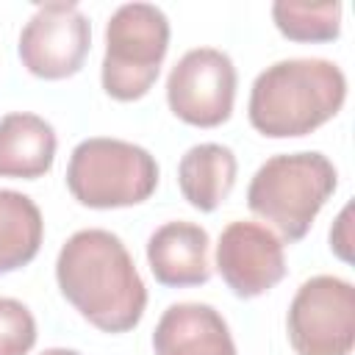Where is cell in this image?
<instances>
[{"mask_svg": "<svg viewBox=\"0 0 355 355\" xmlns=\"http://www.w3.org/2000/svg\"><path fill=\"white\" fill-rule=\"evenodd\" d=\"M55 280L67 302L103 333H128L144 316V280L111 230L72 233L55 258Z\"/></svg>", "mask_w": 355, "mask_h": 355, "instance_id": "cell-1", "label": "cell"}, {"mask_svg": "<svg viewBox=\"0 0 355 355\" xmlns=\"http://www.w3.org/2000/svg\"><path fill=\"white\" fill-rule=\"evenodd\" d=\"M347 100V78L327 58H283L250 89V125L269 139L308 136L333 119Z\"/></svg>", "mask_w": 355, "mask_h": 355, "instance_id": "cell-2", "label": "cell"}, {"mask_svg": "<svg viewBox=\"0 0 355 355\" xmlns=\"http://www.w3.org/2000/svg\"><path fill=\"white\" fill-rule=\"evenodd\" d=\"M336 186L338 172L327 155L316 150L280 153L266 158L252 175L247 186V205L291 244L305 239Z\"/></svg>", "mask_w": 355, "mask_h": 355, "instance_id": "cell-3", "label": "cell"}, {"mask_svg": "<svg viewBox=\"0 0 355 355\" xmlns=\"http://www.w3.org/2000/svg\"><path fill=\"white\" fill-rule=\"evenodd\" d=\"M158 186L155 158L125 139H83L67 164V189L86 208H128Z\"/></svg>", "mask_w": 355, "mask_h": 355, "instance_id": "cell-4", "label": "cell"}, {"mask_svg": "<svg viewBox=\"0 0 355 355\" xmlns=\"http://www.w3.org/2000/svg\"><path fill=\"white\" fill-rule=\"evenodd\" d=\"M169 47V19L153 3H125L105 25L103 89L122 103L144 97L158 80Z\"/></svg>", "mask_w": 355, "mask_h": 355, "instance_id": "cell-5", "label": "cell"}, {"mask_svg": "<svg viewBox=\"0 0 355 355\" xmlns=\"http://www.w3.org/2000/svg\"><path fill=\"white\" fill-rule=\"evenodd\" d=\"M297 355H349L355 344V288L336 275L305 280L286 316Z\"/></svg>", "mask_w": 355, "mask_h": 355, "instance_id": "cell-6", "label": "cell"}, {"mask_svg": "<svg viewBox=\"0 0 355 355\" xmlns=\"http://www.w3.org/2000/svg\"><path fill=\"white\" fill-rule=\"evenodd\" d=\"M236 100V67L216 47H194L166 78V103L178 119L194 128H216L230 119Z\"/></svg>", "mask_w": 355, "mask_h": 355, "instance_id": "cell-7", "label": "cell"}, {"mask_svg": "<svg viewBox=\"0 0 355 355\" xmlns=\"http://www.w3.org/2000/svg\"><path fill=\"white\" fill-rule=\"evenodd\" d=\"M92 47V25L75 3H44L19 33L22 67L44 80L75 75Z\"/></svg>", "mask_w": 355, "mask_h": 355, "instance_id": "cell-8", "label": "cell"}, {"mask_svg": "<svg viewBox=\"0 0 355 355\" xmlns=\"http://www.w3.org/2000/svg\"><path fill=\"white\" fill-rule=\"evenodd\" d=\"M216 272L236 297H261L286 275L283 241L258 222H230L216 244Z\"/></svg>", "mask_w": 355, "mask_h": 355, "instance_id": "cell-9", "label": "cell"}, {"mask_svg": "<svg viewBox=\"0 0 355 355\" xmlns=\"http://www.w3.org/2000/svg\"><path fill=\"white\" fill-rule=\"evenodd\" d=\"M155 355H236L222 313L205 302L169 305L153 333Z\"/></svg>", "mask_w": 355, "mask_h": 355, "instance_id": "cell-10", "label": "cell"}, {"mask_svg": "<svg viewBox=\"0 0 355 355\" xmlns=\"http://www.w3.org/2000/svg\"><path fill=\"white\" fill-rule=\"evenodd\" d=\"M208 233L194 222H166L147 241V263L161 286H202L211 277Z\"/></svg>", "mask_w": 355, "mask_h": 355, "instance_id": "cell-11", "label": "cell"}, {"mask_svg": "<svg viewBox=\"0 0 355 355\" xmlns=\"http://www.w3.org/2000/svg\"><path fill=\"white\" fill-rule=\"evenodd\" d=\"M55 130L36 114H6L0 119V178L36 180L55 161Z\"/></svg>", "mask_w": 355, "mask_h": 355, "instance_id": "cell-12", "label": "cell"}, {"mask_svg": "<svg viewBox=\"0 0 355 355\" xmlns=\"http://www.w3.org/2000/svg\"><path fill=\"white\" fill-rule=\"evenodd\" d=\"M236 155L225 144H194L178 164V186L183 200L197 211H216L236 183Z\"/></svg>", "mask_w": 355, "mask_h": 355, "instance_id": "cell-13", "label": "cell"}, {"mask_svg": "<svg viewBox=\"0 0 355 355\" xmlns=\"http://www.w3.org/2000/svg\"><path fill=\"white\" fill-rule=\"evenodd\" d=\"M44 222L39 205L14 189H0V275L31 263L42 247Z\"/></svg>", "mask_w": 355, "mask_h": 355, "instance_id": "cell-14", "label": "cell"}, {"mask_svg": "<svg viewBox=\"0 0 355 355\" xmlns=\"http://www.w3.org/2000/svg\"><path fill=\"white\" fill-rule=\"evenodd\" d=\"M277 31L291 42H333L341 33V3H272Z\"/></svg>", "mask_w": 355, "mask_h": 355, "instance_id": "cell-15", "label": "cell"}, {"mask_svg": "<svg viewBox=\"0 0 355 355\" xmlns=\"http://www.w3.org/2000/svg\"><path fill=\"white\" fill-rule=\"evenodd\" d=\"M36 344V319L19 300L0 297V355H28Z\"/></svg>", "mask_w": 355, "mask_h": 355, "instance_id": "cell-16", "label": "cell"}, {"mask_svg": "<svg viewBox=\"0 0 355 355\" xmlns=\"http://www.w3.org/2000/svg\"><path fill=\"white\" fill-rule=\"evenodd\" d=\"M349 205L341 211V216L336 219V227L330 230V250H336L338 258L349 261V236H347V227H349Z\"/></svg>", "mask_w": 355, "mask_h": 355, "instance_id": "cell-17", "label": "cell"}, {"mask_svg": "<svg viewBox=\"0 0 355 355\" xmlns=\"http://www.w3.org/2000/svg\"><path fill=\"white\" fill-rule=\"evenodd\" d=\"M42 355H80V352H75V349H67V347H50V349H44Z\"/></svg>", "mask_w": 355, "mask_h": 355, "instance_id": "cell-18", "label": "cell"}]
</instances>
